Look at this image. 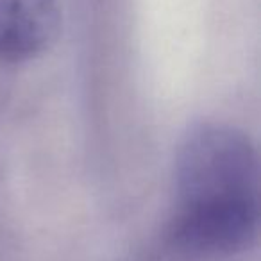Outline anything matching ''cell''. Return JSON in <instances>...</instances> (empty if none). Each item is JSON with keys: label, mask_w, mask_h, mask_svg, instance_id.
Masks as SVG:
<instances>
[{"label": "cell", "mask_w": 261, "mask_h": 261, "mask_svg": "<svg viewBox=\"0 0 261 261\" xmlns=\"http://www.w3.org/2000/svg\"><path fill=\"white\" fill-rule=\"evenodd\" d=\"M257 175L256 150L243 133L224 123L193 127L175 156L172 242L197 254L247 249L259 220Z\"/></svg>", "instance_id": "obj_1"}, {"label": "cell", "mask_w": 261, "mask_h": 261, "mask_svg": "<svg viewBox=\"0 0 261 261\" xmlns=\"http://www.w3.org/2000/svg\"><path fill=\"white\" fill-rule=\"evenodd\" d=\"M59 31L58 0H0V63H23L43 54Z\"/></svg>", "instance_id": "obj_2"}]
</instances>
